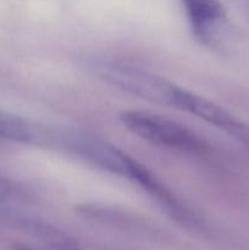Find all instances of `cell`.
<instances>
[{
    "mask_svg": "<svg viewBox=\"0 0 249 250\" xmlns=\"http://www.w3.org/2000/svg\"><path fill=\"white\" fill-rule=\"evenodd\" d=\"M119 119L124 128L153 146L195 155L205 154L209 149L207 142L195 132L167 117L139 110H126L120 112Z\"/></svg>",
    "mask_w": 249,
    "mask_h": 250,
    "instance_id": "2",
    "label": "cell"
},
{
    "mask_svg": "<svg viewBox=\"0 0 249 250\" xmlns=\"http://www.w3.org/2000/svg\"><path fill=\"white\" fill-rule=\"evenodd\" d=\"M90 67L104 82L128 94L160 106L185 111L190 92L163 76L128 63L103 59L90 63Z\"/></svg>",
    "mask_w": 249,
    "mask_h": 250,
    "instance_id": "1",
    "label": "cell"
},
{
    "mask_svg": "<svg viewBox=\"0 0 249 250\" xmlns=\"http://www.w3.org/2000/svg\"><path fill=\"white\" fill-rule=\"evenodd\" d=\"M192 34L205 46H216L227 22L219 0H180Z\"/></svg>",
    "mask_w": 249,
    "mask_h": 250,
    "instance_id": "3",
    "label": "cell"
},
{
    "mask_svg": "<svg viewBox=\"0 0 249 250\" xmlns=\"http://www.w3.org/2000/svg\"><path fill=\"white\" fill-rule=\"evenodd\" d=\"M14 193L15 187L12 182L0 176V203L6 202L7 199H10L14 195Z\"/></svg>",
    "mask_w": 249,
    "mask_h": 250,
    "instance_id": "5",
    "label": "cell"
},
{
    "mask_svg": "<svg viewBox=\"0 0 249 250\" xmlns=\"http://www.w3.org/2000/svg\"><path fill=\"white\" fill-rule=\"evenodd\" d=\"M62 132L0 110V138L44 148H60Z\"/></svg>",
    "mask_w": 249,
    "mask_h": 250,
    "instance_id": "4",
    "label": "cell"
}]
</instances>
